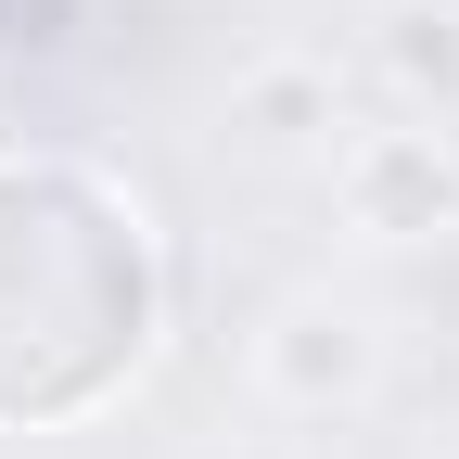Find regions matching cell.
I'll return each instance as SVG.
<instances>
[{"mask_svg": "<svg viewBox=\"0 0 459 459\" xmlns=\"http://www.w3.org/2000/svg\"><path fill=\"white\" fill-rule=\"evenodd\" d=\"M166 344V230L90 153H0V434H77Z\"/></svg>", "mask_w": 459, "mask_h": 459, "instance_id": "cell-1", "label": "cell"}, {"mask_svg": "<svg viewBox=\"0 0 459 459\" xmlns=\"http://www.w3.org/2000/svg\"><path fill=\"white\" fill-rule=\"evenodd\" d=\"M230 115H243L268 153H307V141H332V65L319 51H268V65H243Z\"/></svg>", "mask_w": 459, "mask_h": 459, "instance_id": "cell-4", "label": "cell"}, {"mask_svg": "<svg viewBox=\"0 0 459 459\" xmlns=\"http://www.w3.org/2000/svg\"><path fill=\"white\" fill-rule=\"evenodd\" d=\"M383 65H395V90L459 102V13H446V0H395V13H383Z\"/></svg>", "mask_w": 459, "mask_h": 459, "instance_id": "cell-5", "label": "cell"}, {"mask_svg": "<svg viewBox=\"0 0 459 459\" xmlns=\"http://www.w3.org/2000/svg\"><path fill=\"white\" fill-rule=\"evenodd\" d=\"M370 370H383V344H370V319L358 307H281L268 332H255V383L281 395V409H358L370 395Z\"/></svg>", "mask_w": 459, "mask_h": 459, "instance_id": "cell-3", "label": "cell"}, {"mask_svg": "<svg viewBox=\"0 0 459 459\" xmlns=\"http://www.w3.org/2000/svg\"><path fill=\"white\" fill-rule=\"evenodd\" d=\"M332 204L358 243H446L459 230V141L446 128H358L332 153Z\"/></svg>", "mask_w": 459, "mask_h": 459, "instance_id": "cell-2", "label": "cell"}]
</instances>
